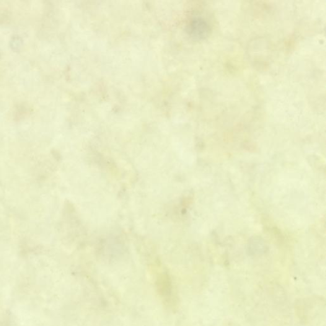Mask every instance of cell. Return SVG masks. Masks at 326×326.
Here are the masks:
<instances>
[{
  "label": "cell",
  "instance_id": "cell-1",
  "mask_svg": "<svg viewBox=\"0 0 326 326\" xmlns=\"http://www.w3.org/2000/svg\"><path fill=\"white\" fill-rule=\"evenodd\" d=\"M209 31L208 23L201 18L194 19L190 25L191 35L198 39H203L208 37Z\"/></svg>",
  "mask_w": 326,
  "mask_h": 326
}]
</instances>
